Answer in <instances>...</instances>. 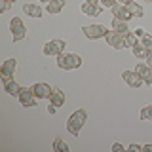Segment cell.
<instances>
[{"mask_svg":"<svg viewBox=\"0 0 152 152\" xmlns=\"http://www.w3.org/2000/svg\"><path fill=\"white\" fill-rule=\"evenodd\" d=\"M127 150H131V152H139V150H142V146L141 145H137V142H133V145H129V146H127Z\"/></svg>","mask_w":152,"mask_h":152,"instance_id":"cell-27","label":"cell"},{"mask_svg":"<svg viewBox=\"0 0 152 152\" xmlns=\"http://www.w3.org/2000/svg\"><path fill=\"white\" fill-rule=\"evenodd\" d=\"M40 2H50V0H40Z\"/></svg>","mask_w":152,"mask_h":152,"instance_id":"cell-36","label":"cell"},{"mask_svg":"<svg viewBox=\"0 0 152 152\" xmlns=\"http://www.w3.org/2000/svg\"><path fill=\"white\" fill-rule=\"evenodd\" d=\"M135 34H137V38H142L145 36V28H135Z\"/></svg>","mask_w":152,"mask_h":152,"instance_id":"cell-29","label":"cell"},{"mask_svg":"<svg viewBox=\"0 0 152 152\" xmlns=\"http://www.w3.org/2000/svg\"><path fill=\"white\" fill-rule=\"evenodd\" d=\"M141 120H150V122H152V104H148V107H142V110H141Z\"/></svg>","mask_w":152,"mask_h":152,"instance_id":"cell-23","label":"cell"},{"mask_svg":"<svg viewBox=\"0 0 152 152\" xmlns=\"http://www.w3.org/2000/svg\"><path fill=\"white\" fill-rule=\"evenodd\" d=\"M112 13H114V17H116V19H122V21H126V23L133 17L131 12H129V8H127L126 4H116V6L112 8Z\"/></svg>","mask_w":152,"mask_h":152,"instance_id":"cell-11","label":"cell"},{"mask_svg":"<svg viewBox=\"0 0 152 152\" xmlns=\"http://www.w3.org/2000/svg\"><path fill=\"white\" fill-rule=\"evenodd\" d=\"M124 42H126V48H133V46L137 44V34L129 31L126 36H124Z\"/></svg>","mask_w":152,"mask_h":152,"instance_id":"cell-22","label":"cell"},{"mask_svg":"<svg viewBox=\"0 0 152 152\" xmlns=\"http://www.w3.org/2000/svg\"><path fill=\"white\" fill-rule=\"evenodd\" d=\"M131 50H133V55H135V57H141V59H146V55H148V50H146L141 42H137Z\"/></svg>","mask_w":152,"mask_h":152,"instance_id":"cell-19","label":"cell"},{"mask_svg":"<svg viewBox=\"0 0 152 152\" xmlns=\"http://www.w3.org/2000/svg\"><path fill=\"white\" fill-rule=\"evenodd\" d=\"M82 65V57L76 53H61L57 55V66L63 70H74Z\"/></svg>","mask_w":152,"mask_h":152,"instance_id":"cell-2","label":"cell"},{"mask_svg":"<svg viewBox=\"0 0 152 152\" xmlns=\"http://www.w3.org/2000/svg\"><path fill=\"white\" fill-rule=\"evenodd\" d=\"M50 103L55 104V107H63V103H65V93L61 91L59 88H53V91H51V95H50Z\"/></svg>","mask_w":152,"mask_h":152,"instance_id":"cell-14","label":"cell"},{"mask_svg":"<svg viewBox=\"0 0 152 152\" xmlns=\"http://www.w3.org/2000/svg\"><path fill=\"white\" fill-rule=\"evenodd\" d=\"M146 65L152 69V51H148V55H146Z\"/></svg>","mask_w":152,"mask_h":152,"instance_id":"cell-30","label":"cell"},{"mask_svg":"<svg viewBox=\"0 0 152 152\" xmlns=\"http://www.w3.org/2000/svg\"><path fill=\"white\" fill-rule=\"evenodd\" d=\"M23 12H25L27 15L34 17V19L42 17V8H40V6H36V4H25V6H23Z\"/></svg>","mask_w":152,"mask_h":152,"instance_id":"cell-16","label":"cell"},{"mask_svg":"<svg viewBox=\"0 0 152 152\" xmlns=\"http://www.w3.org/2000/svg\"><path fill=\"white\" fill-rule=\"evenodd\" d=\"M17 99H19V103H21L23 107H27V108L36 107V95L32 91V88H23Z\"/></svg>","mask_w":152,"mask_h":152,"instance_id":"cell-7","label":"cell"},{"mask_svg":"<svg viewBox=\"0 0 152 152\" xmlns=\"http://www.w3.org/2000/svg\"><path fill=\"white\" fill-rule=\"evenodd\" d=\"M63 8H65V0H50V2L46 4V10H48V13H51V15L59 13Z\"/></svg>","mask_w":152,"mask_h":152,"instance_id":"cell-15","label":"cell"},{"mask_svg":"<svg viewBox=\"0 0 152 152\" xmlns=\"http://www.w3.org/2000/svg\"><path fill=\"white\" fill-rule=\"evenodd\" d=\"M10 8V2H8V0H0V12H6V10Z\"/></svg>","mask_w":152,"mask_h":152,"instance_id":"cell-26","label":"cell"},{"mask_svg":"<svg viewBox=\"0 0 152 152\" xmlns=\"http://www.w3.org/2000/svg\"><path fill=\"white\" fill-rule=\"evenodd\" d=\"M146 2H152V0H146Z\"/></svg>","mask_w":152,"mask_h":152,"instance_id":"cell-37","label":"cell"},{"mask_svg":"<svg viewBox=\"0 0 152 152\" xmlns=\"http://www.w3.org/2000/svg\"><path fill=\"white\" fill-rule=\"evenodd\" d=\"M112 28H114L116 32H120L122 36H126L127 32H129V28H127V23L122 21V19H116V17H114V21H112Z\"/></svg>","mask_w":152,"mask_h":152,"instance_id":"cell-18","label":"cell"},{"mask_svg":"<svg viewBox=\"0 0 152 152\" xmlns=\"http://www.w3.org/2000/svg\"><path fill=\"white\" fill-rule=\"evenodd\" d=\"M8 2H10V4H12V2H15V0H8Z\"/></svg>","mask_w":152,"mask_h":152,"instance_id":"cell-35","label":"cell"},{"mask_svg":"<svg viewBox=\"0 0 152 152\" xmlns=\"http://www.w3.org/2000/svg\"><path fill=\"white\" fill-rule=\"evenodd\" d=\"M86 122H88V114H86L84 108H78V110H74L72 114H70L69 122H66V131H69L70 135L78 137V133L84 127Z\"/></svg>","mask_w":152,"mask_h":152,"instance_id":"cell-1","label":"cell"},{"mask_svg":"<svg viewBox=\"0 0 152 152\" xmlns=\"http://www.w3.org/2000/svg\"><path fill=\"white\" fill-rule=\"evenodd\" d=\"M15 69H17V61H15V59H6V61H4L2 69H0V74H2L4 84L10 82V80H13L12 76L15 74Z\"/></svg>","mask_w":152,"mask_h":152,"instance_id":"cell-6","label":"cell"},{"mask_svg":"<svg viewBox=\"0 0 152 152\" xmlns=\"http://www.w3.org/2000/svg\"><path fill=\"white\" fill-rule=\"evenodd\" d=\"M131 0H118V4H129Z\"/></svg>","mask_w":152,"mask_h":152,"instance_id":"cell-33","label":"cell"},{"mask_svg":"<svg viewBox=\"0 0 152 152\" xmlns=\"http://www.w3.org/2000/svg\"><path fill=\"white\" fill-rule=\"evenodd\" d=\"M32 91H34L36 99H50V95H51V91H53V88H51L50 84H46V82H38V84L32 86Z\"/></svg>","mask_w":152,"mask_h":152,"instance_id":"cell-10","label":"cell"},{"mask_svg":"<svg viewBox=\"0 0 152 152\" xmlns=\"http://www.w3.org/2000/svg\"><path fill=\"white\" fill-rule=\"evenodd\" d=\"M135 72L142 78V82H145V84H148V86L152 84V69H150L148 65H137L135 66Z\"/></svg>","mask_w":152,"mask_h":152,"instance_id":"cell-12","label":"cell"},{"mask_svg":"<svg viewBox=\"0 0 152 152\" xmlns=\"http://www.w3.org/2000/svg\"><path fill=\"white\" fill-rule=\"evenodd\" d=\"M101 4H103L104 8H110V10H112V8L118 4V0H101Z\"/></svg>","mask_w":152,"mask_h":152,"instance_id":"cell-25","label":"cell"},{"mask_svg":"<svg viewBox=\"0 0 152 152\" xmlns=\"http://www.w3.org/2000/svg\"><path fill=\"white\" fill-rule=\"evenodd\" d=\"M55 110H57V107H55V104H51V107H48V112H50V114H55Z\"/></svg>","mask_w":152,"mask_h":152,"instance_id":"cell-31","label":"cell"},{"mask_svg":"<svg viewBox=\"0 0 152 152\" xmlns=\"http://www.w3.org/2000/svg\"><path fill=\"white\" fill-rule=\"evenodd\" d=\"M10 31H12L13 42H21L23 38L27 36V28H25V25H23L21 17H13L12 21H10Z\"/></svg>","mask_w":152,"mask_h":152,"instance_id":"cell-3","label":"cell"},{"mask_svg":"<svg viewBox=\"0 0 152 152\" xmlns=\"http://www.w3.org/2000/svg\"><path fill=\"white\" fill-rule=\"evenodd\" d=\"M104 38H107V44H108V46H112L114 50H124V48H126V42H124V36L120 34V32H116L114 28H112V31H108V32H107V36H104Z\"/></svg>","mask_w":152,"mask_h":152,"instance_id":"cell-8","label":"cell"},{"mask_svg":"<svg viewBox=\"0 0 152 152\" xmlns=\"http://www.w3.org/2000/svg\"><path fill=\"white\" fill-rule=\"evenodd\" d=\"M141 44L145 46V48H146L148 51H152V36H150V34H146V32H145V36L141 38Z\"/></svg>","mask_w":152,"mask_h":152,"instance_id":"cell-24","label":"cell"},{"mask_svg":"<svg viewBox=\"0 0 152 152\" xmlns=\"http://www.w3.org/2000/svg\"><path fill=\"white\" fill-rule=\"evenodd\" d=\"M66 48V42L61 40V38H55V40H50L48 44L44 46V55H61Z\"/></svg>","mask_w":152,"mask_h":152,"instance_id":"cell-4","label":"cell"},{"mask_svg":"<svg viewBox=\"0 0 152 152\" xmlns=\"http://www.w3.org/2000/svg\"><path fill=\"white\" fill-rule=\"evenodd\" d=\"M126 6L129 8V12H131V15H133V17H142V15H145V10H142L137 2H133V0H131L129 4H126Z\"/></svg>","mask_w":152,"mask_h":152,"instance_id":"cell-20","label":"cell"},{"mask_svg":"<svg viewBox=\"0 0 152 152\" xmlns=\"http://www.w3.org/2000/svg\"><path fill=\"white\" fill-rule=\"evenodd\" d=\"M86 2H93V4H97V2H101V0H86Z\"/></svg>","mask_w":152,"mask_h":152,"instance_id":"cell-34","label":"cell"},{"mask_svg":"<svg viewBox=\"0 0 152 152\" xmlns=\"http://www.w3.org/2000/svg\"><path fill=\"white\" fill-rule=\"evenodd\" d=\"M122 80L129 86V88H139L141 84H145L142 78L135 72V70H124V72H122Z\"/></svg>","mask_w":152,"mask_h":152,"instance_id":"cell-9","label":"cell"},{"mask_svg":"<svg viewBox=\"0 0 152 152\" xmlns=\"http://www.w3.org/2000/svg\"><path fill=\"white\" fill-rule=\"evenodd\" d=\"M80 10H82L84 15H89V17H95V15L101 13V8H99L97 4H93V2H84L82 6H80Z\"/></svg>","mask_w":152,"mask_h":152,"instance_id":"cell-13","label":"cell"},{"mask_svg":"<svg viewBox=\"0 0 152 152\" xmlns=\"http://www.w3.org/2000/svg\"><path fill=\"white\" fill-rule=\"evenodd\" d=\"M142 150H146V152H152V145H145V146H142Z\"/></svg>","mask_w":152,"mask_h":152,"instance_id":"cell-32","label":"cell"},{"mask_svg":"<svg viewBox=\"0 0 152 152\" xmlns=\"http://www.w3.org/2000/svg\"><path fill=\"white\" fill-rule=\"evenodd\" d=\"M84 31V34L89 38V40H97V38H104L107 36V27L104 25H88V27H84L82 28Z\"/></svg>","mask_w":152,"mask_h":152,"instance_id":"cell-5","label":"cell"},{"mask_svg":"<svg viewBox=\"0 0 152 152\" xmlns=\"http://www.w3.org/2000/svg\"><path fill=\"white\" fill-rule=\"evenodd\" d=\"M53 150L55 152H69V145L61 139V137H55V141H53Z\"/></svg>","mask_w":152,"mask_h":152,"instance_id":"cell-21","label":"cell"},{"mask_svg":"<svg viewBox=\"0 0 152 152\" xmlns=\"http://www.w3.org/2000/svg\"><path fill=\"white\" fill-rule=\"evenodd\" d=\"M120 150H124V146L120 145V142H114V145H112V152H120Z\"/></svg>","mask_w":152,"mask_h":152,"instance_id":"cell-28","label":"cell"},{"mask_svg":"<svg viewBox=\"0 0 152 152\" xmlns=\"http://www.w3.org/2000/svg\"><path fill=\"white\" fill-rule=\"evenodd\" d=\"M4 88H6V91L10 93V95H13V97H19V93H21V86H19L15 80H10V82H6L4 84Z\"/></svg>","mask_w":152,"mask_h":152,"instance_id":"cell-17","label":"cell"}]
</instances>
